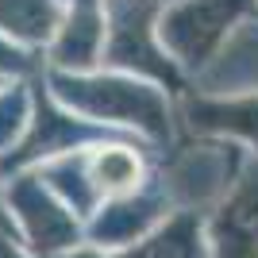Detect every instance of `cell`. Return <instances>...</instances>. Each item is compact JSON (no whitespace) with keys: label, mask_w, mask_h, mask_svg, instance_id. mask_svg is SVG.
I'll use <instances>...</instances> for the list:
<instances>
[{"label":"cell","mask_w":258,"mask_h":258,"mask_svg":"<svg viewBox=\"0 0 258 258\" xmlns=\"http://www.w3.org/2000/svg\"><path fill=\"white\" fill-rule=\"evenodd\" d=\"M247 8V0H193L181 4L170 20H162V35L177 54H201L224 35V27Z\"/></svg>","instance_id":"cell-1"},{"label":"cell","mask_w":258,"mask_h":258,"mask_svg":"<svg viewBox=\"0 0 258 258\" xmlns=\"http://www.w3.org/2000/svg\"><path fill=\"white\" fill-rule=\"evenodd\" d=\"M231 235V258H243L247 247H258V170L247 177V185L239 189L231 208L224 212V239Z\"/></svg>","instance_id":"cell-2"},{"label":"cell","mask_w":258,"mask_h":258,"mask_svg":"<svg viewBox=\"0 0 258 258\" xmlns=\"http://www.w3.org/2000/svg\"><path fill=\"white\" fill-rule=\"evenodd\" d=\"M89 181L104 189V193H127L139 185V158L135 151L127 147H108L93 158V173H89Z\"/></svg>","instance_id":"cell-3"},{"label":"cell","mask_w":258,"mask_h":258,"mask_svg":"<svg viewBox=\"0 0 258 258\" xmlns=\"http://www.w3.org/2000/svg\"><path fill=\"white\" fill-rule=\"evenodd\" d=\"M54 23L50 0H0V31L8 35H46Z\"/></svg>","instance_id":"cell-4"}]
</instances>
